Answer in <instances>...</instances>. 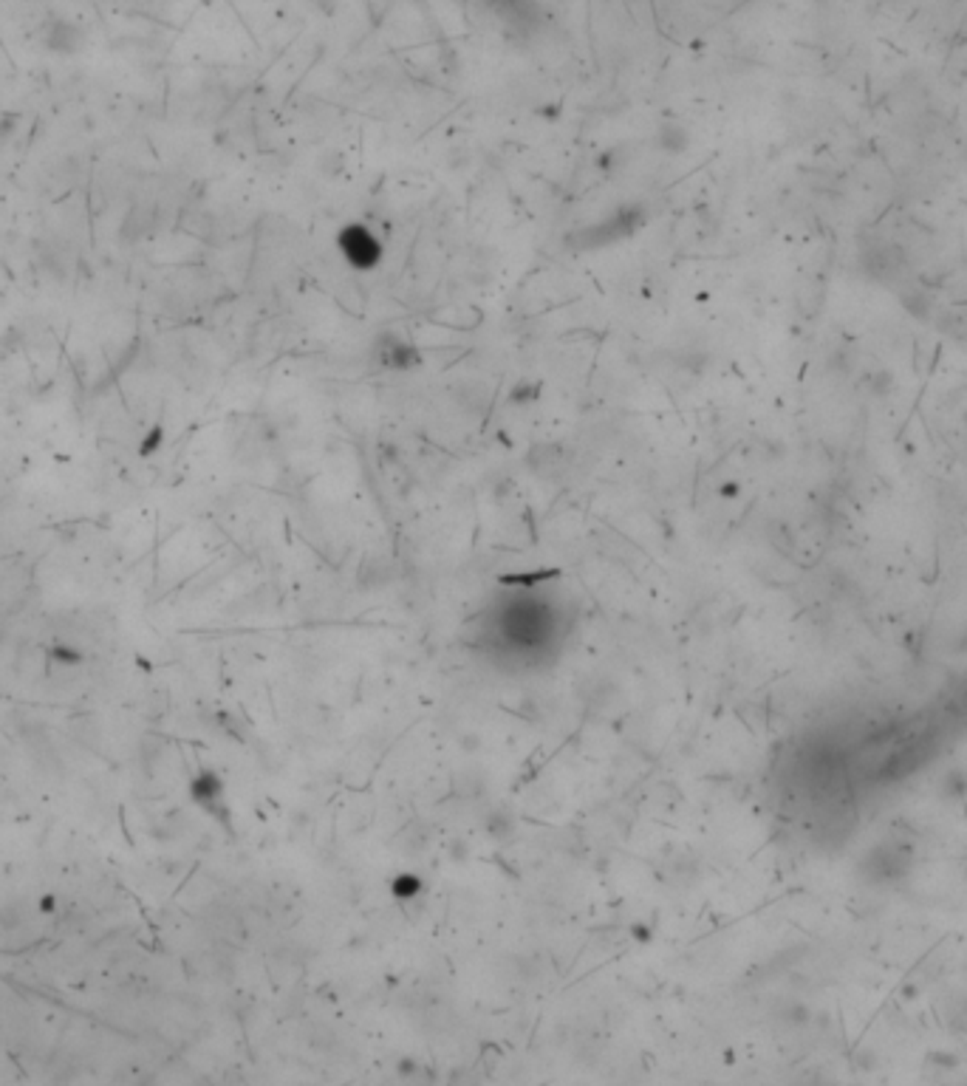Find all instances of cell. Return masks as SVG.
Returning <instances> with one entry per match:
<instances>
[{"instance_id": "4", "label": "cell", "mask_w": 967, "mask_h": 1086, "mask_svg": "<svg viewBox=\"0 0 967 1086\" xmlns=\"http://www.w3.org/2000/svg\"><path fill=\"white\" fill-rule=\"evenodd\" d=\"M379 360L388 368H396V371H408V368H416L421 362V354H419L416 345L404 343L399 337H382L379 340Z\"/></svg>"}, {"instance_id": "8", "label": "cell", "mask_w": 967, "mask_h": 1086, "mask_svg": "<svg viewBox=\"0 0 967 1086\" xmlns=\"http://www.w3.org/2000/svg\"><path fill=\"white\" fill-rule=\"evenodd\" d=\"M315 4H317L323 12H332V9H334V0H315Z\"/></svg>"}, {"instance_id": "1", "label": "cell", "mask_w": 967, "mask_h": 1086, "mask_svg": "<svg viewBox=\"0 0 967 1086\" xmlns=\"http://www.w3.org/2000/svg\"><path fill=\"white\" fill-rule=\"evenodd\" d=\"M643 224H645V212L640 207H623L620 212H614L608 221H599L583 232H577V236H572V244L583 246V249H603V246H611L617 241L634 236Z\"/></svg>"}, {"instance_id": "6", "label": "cell", "mask_w": 967, "mask_h": 1086, "mask_svg": "<svg viewBox=\"0 0 967 1086\" xmlns=\"http://www.w3.org/2000/svg\"><path fill=\"white\" fill-rule=\"evenodd\" d=\"M49 656H51V663H60V665H80L83 663V654L74 651L71 645H54L49 651Z\"/></svg>"}, {"instance_id": "3", "label": "cell", "mask_w": 967, "mask_h": 1086, "mask_svg": "<svg viewBox=\"0 0 967 1086\" xmlns=\"http://www.w3.org/2000/svg\"><path fill=\"white\" fill-rule=\"evenodd\" d=\"M43 46L54 54H80L88 46V31L74 21H49L43 26Z\"/></svg>"}, {"instance_id": "2", "label": "cell", "mask_w": 967, "mask_h": 1086, "mask_svg": "<svg viewBox=\"0 0 967 1086\" xmlns=\"http://www.w3.org/2000/svg\"><path fill=\"white\" fill-rule=\"evenodd\" d=\"M337 246L342 252V258L348 261V266H354L357 272H371L382 261V244L377 241L374 232L362 224L342 227L337 236Z\"/></svg>"}, {"instance_id": "5", "label": "cell", "mask_w": 967, "mask_h": 1086, "mask_svg": "<svg viewBox=\"0 0 967 1086\" xmlns=\"http://www.w3.org/2000/svg\"><path fill=\"white\" fill-rule=\"evenodd\" d=\"M656 142H660V147H662L665 153H682V150L690 145V136H688V130H685L682 125L665 122V125L660 128V133H656Z\"/></svg>"}, {"instance_id": "7", "label": "cell", "mask_w": 967, "mask_h": 1086, "mask_svg": "<svg viewBox=\"0 0 967 1086\" xmlns=\"http://www.w3.org/2000/svg\"><path fill=\"white\" fill-rule=\"evenodd\" d=\"M159 444H162V428H153L147 433V439L142 441V456H150L153 450H159Z\"/></svg>"}, {"instance_id": "9", "label": "cell", "mask_w": 967, "mask_h": 1086, "mask_svg": "<svg viewBox=\"0 0 967 1086\" xmlns=\"http://www.w3.org/2000/svg\"><path fill=\"white\" fill-rule=\"evenodd\" d=\"M40 911H54V900H51V897L40 900Z\"/></svg>"}]
</instances>
